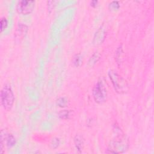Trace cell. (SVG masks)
Returning <instances> with one entry per match:
<instances>
[{
	"label": "cell",
	"instance_id": "obj_2",
	"mask_svg": "<svg viewBox=\"0 0 154 154\" xmlns=\"http://www.w3.org/2000/svg\"><path fill=\"white\" fill-rule=\"evenodd\" d=\"M108 75L116 91L120 94H125L129 91V85L127 81L116 72L110 70Z\"/></svg>",
	"mask_w": 154,
	"mask_h": 154
},
{
	"label": "cell",
	"instance_id": "obj_7",
	"mask_svg": "<svg viewBox=\"0 0 154 154\" xmlns=\"http://www.w3.org/2000/svg\"><path fill=\"white\" fill-rule=\"evenodd\" d=\"M27 31V26L25 25L20 24L18 25V27L16 31V37L18 39L22 38L25 37Z\"/></svg>",
	"mask_w": 154,
	"mask_h": 154
},
{
	"label": "cell",
	"instance_id": "obj_13",
	"mask_svg": "<svg viewBox=\"0 0 154 154\" xmlns=\"http://www.w3.org/2000/svg\"><path fill=\"white\" fill-rule=\"evenodd\" d=\"M68 116H69V113H68V112L67 111H66V110H64V111H63L61 113H60V117H61L62 118H67V117H68Z\"/></svg>",
	"mask_w": 154,
	"mask_h": 154
},
{
	"label": "cell",
	"instance_id": "obj_6",
	"mask_svg": "<svg viewBox=\"0 0 154 154\" xmlns=\"http://www.w3.org/2000/svg\"><path fill=\"white\" fill-rule=\"evenodd\" d=\"M105 31L102 28H99L97 32L96 33L95 36L94 37V43L95 45H100L102 43V41L104 40L105 38Z\"/></svg>",
	"mask_w": 154,
	"mask_h": 154
},
{
	"label": "cell",
	"instance_id": "obj_5",
	"mask_svg": "<svg viewBox=\"0 0 154 154\" xmlns=\"http://www.w3.org/2000/svg\"><path fill=\"white\" fill-rule=\"evenodd\" d=\"M34 1H19L17 2L16 5V10L20 14L26 15L32 13L34 8Z\"/></svg>",
	"mask_w": 154,
	"mask_h": 154
},
{
	"label": "cell",
	"instance_id": "obj_11",
	"mask_svg": "<svg viewBox=\"0 0 154 154\" xmlns=\"http://www.w3.org/2000/svg\"><path fill=\"white\" fill-rule=\"evenodd\" d=\"M67 100L64 98V97H61V98H59L58 101H57V103L58 105L61 106V107H64V106H66V104H67Z\"/></svg>",
	"mask_w": 154,
	"mask_h": 154
},
{
	"label": "cell",
	"instance_id": "obj_12",
	"mask_svg": "<svg viewBox=\"0 0 154 154\" xmlns=\"http://www.w3.org/2000/svg\"><path fill=\"white\" fill-rule=\"evenodd\" d=\"M109 6L111 7L112 8H113L114 10H116V9L119 8V2L117 1H113L111 2V4H110Z\"/></svg>",
	"mask_w": 154,
	"mask_h": 154
},
{
	"label": "cell",
	"instance_id": "obj_9",
	"mask_svg": "<svg viewBox=\"0 0 154 154\" xmlns=\"http://www.w3.org/2000/svg\"><path fill=\"white\" fill-rule=\"evenodd\" d=\"M82 62L81 57L79 55H76V56L74 57L73 59V64L76 66H79L81 64Z\"/></svg>",
	"mask_w": 154,
	"mask_h": 154
},
{
	"label": "cell",
	"instance_id": "obj_10",
	"mask_svg": "<svg viewBox=\"0 0 154 154\" xmlns=\"http://www.w3.org/2000/svg\"><path fill=\"white\" fill-rule=\"evenodd\" d=\"M7 20L5 17H2L1 20V31L2 32L7 26Z\"/></svg>",
	"mask_w": 154,
	"mask_h": 154
},
{
	"label": "cell",
	"instance_id": "obj_8",
	"mask_svg": "<svg viewBox=\"0 0 154 154\" xmlns=\"http://www.w3.org/2000/svg\"><path fill=\"white\" fill-rule=\"evenodd\" d=\"M74 142L76 150L81 152L83 149L84 140L82 137L79 135H76L74 138Z\"/></svg>",
	"mask_w": 154,
	"mask_h": 154
},
{
	"label": "cell",
	"instance_id": "obj_3",
	"mask_svg": "<svg viewBox=\"0 0 154 154\" xmlns=\"http://www.w3.org/2000/svg\"><path fill=\"white\" fill-rule=\"evenodd\" d=\"M1 101L2 107L7 111H10L13 105L14 96L10 84H5L1 91Z\"/></svg>",
	"mask_w": 154,
	"mask_h": 154
},
{
	"label": "cell",
	"instance_id": "obj_1",
	"mask_svg": "<svg viewBox=\"0 0 154 154\" xmlns=\"http://www.w3.org/2000/svg\"><path fill=\"white\" fill-rule=\"evenodd\" d=\"M128 148V141L126 137L120 135L112 140L106 149L108 153H120L125 152Z\"/></svg>",
	"mask_w": 154,
	"mask_h": 154
},
{
	"label": "cell",
	"instance_id": "obj_14",
	"mask_svg": "<svg viewBox=\"0 0 154 154\" xmlns=\"http://www.w3.org/2000/svg\"><path fill=\"white\" fill-rule=\"evenodd\" d=\"M97 3V1H93L91 2V4H92L91 5L92 6H96Z\"/></svg>",
	"mask_w": 154,
	"mask_h": 154
},
{
	"label": "cell",
	"instance_id": "obj_4",
	"mask_svg": "<svg viewBox=\"0 0 154 154\" xmlns=\"http://www.w3.org/2000/svg\"><path fill=\"white\" fill-rule=\"evenodd\" d=\"M92 94L96 102L99 104L104 103L107 98V91L103 83L98 81L93 88Z\"/></svg>",
	"mask_w": 154,
	"mask_h": 154
}]
</instances>
